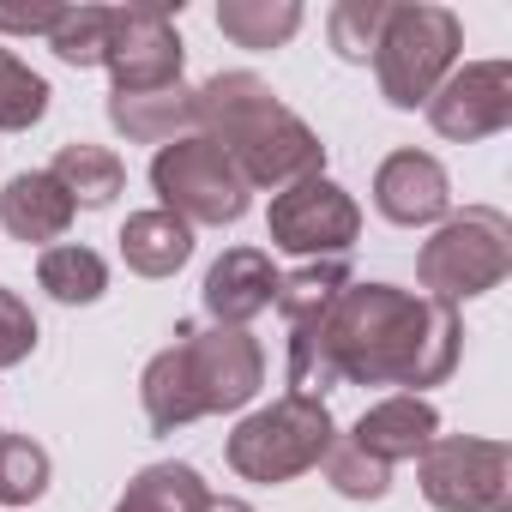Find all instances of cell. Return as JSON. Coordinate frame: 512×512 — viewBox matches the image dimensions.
Returning a JSON list of instances; mask_svg holds the SVG:
<instances>
[{
	"label": "cell",
	"mask_w": 512,
	"mask_h": 512,
	"mask_svg": "<svg viewBox=\"0 0 512 512\" xmlns=\"http://www.w3.org/2000/svg\"><path fill=\"white\" fill-rule=\"evenodd\" d=\"M61 25V13H7V7H0V31H7V37H49Z\"/></svg>",
	"instance_id": "cell-29"
},
{
	"label": "cell",
	"mask_w": 512,
	"mask_h": 512,
	"mask_svg": "<svg viewBox=\"0 0 512 512\" xmlns=\"http://www.w3.org/2000/svg\"><path fill=\"white\" fill-rule=\"evenodd\" d=\"M266 235H272V247L302 253V260H344L362 235V211L332 175H308L272 199Z\"/></svg>",
	"instance_id": "cell-9"
},
{
	"label": "cell",
	"mask_w": 512,
	"mask_h": 512,
	"mask_svg": "<svg viewBox=\"0 0 512 512\" xmlns=\"http://www.w3.org/2000/svg\"><path fill=\"white\" fill-rule=\"evenodd\" d=\"M332 440H338V428H332L326 398L284 392L278 404L253 410V416L229 434V470H235L241 482H266V488H278V482L308 476V470L326 458Z\"/></svg>",
	"instance_id": "cell-5"
},
{
	"label": "cell",
	"mask_w": 512,
	"mask_h": 512,
	"mask_svg": "<svg viewBox=\"0 0 512 512\" xmlns=\"http://www.w3.org/2000/svg\"><path fill=\"white\" fill-rule=\"evenodd\" d=\"M121 260L139 278H175L193 260V229L175 211H163V205L157 211H133L121 223Z\"/></svg>",
	"instance_id": "cell-18"
},
{
	"label": "cell",
	"mask_w": 512,
	"mask_h": 512,
	"mask_svg": "<svg viewBox=\"0 0 512 512\" xmlns=\"http://www.w3.org/2000/svg\"><path fill=\"white\" fill-rule=\"evenodd\" d=\"M434 434H440V410L428 398H416V392H398V398H380L374 410H362V422H356L350 440L392 470L404 458H422V446Z\"/></svg>",
	"instance_id": "cell-15"
},
{
	"label": "cell",
	"mask_w": 512,
	"mask_h": 512,
	"mask_svg": "<svg viewBox=\"0 0 512 512\" xmlns=\"http://www.w3.org/2000/svg\"><path fill=\"white\" fill-rule=\"evenodd\" d=\"M31 350H37V314L25 308L19 290L0 284V368L31 362Z\"/></svg>",
	"instance_id": "cell-28"
},
{
	"label": "cell",
	"mask_w": 512,
	"mask_h": 512,
	"mask_svg": "<svg viewBox=\"0 0 512 512\" xmlns=\"http://www.w3.org/2000/svg\"><path fill=\"white\" fill-rule=\"evenodd\" d=\"M49 175L61 181V193L73 199V211H79V205H85V211H103V205H115V193L127 187V163H121L109 145H85V139L61 145L55 163H49Z\"/></svg>",
	"instance_id": "cell-19"
},
{
	"label": "cell",
	"mask_w": 512,
	"mask_h": 512,
	"mask_svg": "<svg viewBox=\"0 0 512 512\" xmlns=\"http://www.w3.org/2000/svg\"><path fill=\"white\" fill-rule=\"evenodd\" d=\"M205 512H253V506H247V500H229V494H223V500L211 494V506H205Z\"/></svg>",
	"instance_id": "cell-30"
},
{
	"label": "cell",
	"mask_w": 512,
	"mask_h": 512,
	"mask_svg": "<svg viewBox=\"0 0 512 512\" xmlns=\"http://www.w3.org/2000/svg\"><path fill=\"white\" fill-rule=\"evenodd\" d=\"M386 19H392V0H338L326 13V37H332L338 61H350V67L374 61V49L386 37Z\"/></svg>",
	"instance_id": "cell-23"
},
{
	"label": "cell",
	"mask_w": 512,
	"mask_h": 512,
	"mask_svg": "<svg viewBox=\"0 0 512 512\" xmlns=\"http://www.w3.org/2000/svg\"><path fill=\"white\" fill-rule=\"evenodd\" d=\"M151 187L163 199V211H175L187 229L193 223H241L247 205H253V187L241 181V169L223 157V145H211L205 133L193 139H175L151 157Z\"/></svg>",
	"instance_id": "cell-7"
},
{
	"label": "cell",
	"mask_w": 512,
	"mask_h": 512,
	"mask_svg": "<svg viewBox=\"0 0 512 512\" xmlns=\"http://www.w3.org/2000/svg\"><path fill=\"white\" fill-rule=\"evenodd\" d=\"M109 127L127 145H175L199 133V109L187 85H157V91H109Z\"/></svg>",
	"instance_id": "cell-14"
},
{
	"label": "cell",
	"mask_w": 512,
	"mask_h": 512,
	"mask_svg": "<svg viewBox=\"0 0 512 512\" xmlns=\"http://www.w3.org/2000/svg\"><path fill=\"white\" fill-rule=\"evenodd\" d=\"M422 494L440 512H506L512 506V452L482 434H434L416 458Z\"/></svg>",
	"instance_id": "cell-8"
},
{
	"label": "cell",
	"mask_w": 512,
	"mask_h": 512,
	"mask_svg": "<svg viewBox=\"0 0 512 512\" xmlns=\"http://www.w3.org/2000/svg\"><path fill=\"white\" fill-rule=\"evenodd\" d=\"M350 284H356V278H350V266H344V260H308L302 272L278 278V314H284V326H290V362L320 338V326H326L332 302H338Z\"/></svg>",
	"instance_id": "cell-16"
},
{
	"label": "cell",
	"mask_w": 512,
	"mask_h": 512,
	"mask_svg": "<svg viewBox=\"0 0 512 512\" xmlns=\"http://www.w3.org/2000/svg\"><path fill=\"white\" fill-rule=\"evenodd\" d=\"M217 31L235 49H284L302 31V0H223Z\"/></svg>",
	"instance_id": "cell-22"
},
{
	"label": "cell",
	"mask_w": 512,
	"mask_h": 512,
	"mask_svg": "<svg viewBox=\"0 0 512 512\" xmlns=\"http://www.w3.org/2000/svg\"><path fill=\"white\" fill-rule=\"evenodd\" d=\"M374 205L386 223L398 229H422V223H440L452 211V175L440 169V157L428 151H392L380 169H374Z\"/></svg>",
	"instance_id": "cell-12"
},
{
	"label": "cell",
	"mask_w": 512,
	"mask_h": 512,
	"mask_svg": "<svg viewBox=\"0 0 512 512\" xmlns=\"http://www.w3.org/2000/svg\"><path fill=\"white\" fill-rule=\"evenodd\" d=\"M49 79L31 73L13 49H0V133H25L49 115Z\"/></svg>",
	"instance_id": "cell-24"
},
{
	"label": "cell",
	"mask_w": 512,
	"mask_h": 512,
	"mask_svg": "<svg viewBox=\"0 0 512 512\" xmlns=\"http://www.w3.org/2000/svg\"><path fill=\"white\" fill-rule=\"evenodd\" d=\"M199 109V133L211 145H223V157L241 169L247 187H296L308 175L326 169V145L320 133L278 103V91L260 73H217L193 91Z\"/></svg>",
	"instance_id": "cell-2"
},
{
	"label": "cell",
	"mask_w": 512,
	"mask_h": 512,
	"mask_svg": "<svg viewBox=\"0 0 512 512\" xmlns=\"http://www.w3.org/2000/svg\"><path fill=\"white\" fill-rule=\"evenodd\" d=\"M266 386V350L241 326H181L169 350L145 362L139 398L145 422L157 434H175L199 416H223L253 404V392Z\"/></svg>",
	"instance_id": "cell-3"
},
{
	"label": "cell",
	"mask_w": 512,
	"mask_h": 512,
	"mask_svg": "<svg viewBox=\"0 0 512 512\" xmlns=\"http://www.w3.org/2000/svg\"><path fill=\"white\" fill-rule=\"evenodd\" d=\"M320 464H326V482H332L344 500H386V488H392V470H386L380 458H368L356 440H332Z\"/></svg>",
	"instance_id": "cell-27"
},
{
	"label": "cell",
	"mask_w": 512,
	"mask_h": 512,
	"mask_svg": "<svg viewBox=\"0 0 512 512\" xmlns=\"http://www.w3.org/2000/svg\"><path fill=\"white\" fill-rule=\"evenodd\" d=\"M109 25H115V7H67L61 25L49 31V49H55L67 67H103Z\"/></svg>",
	"instance_id": "cell-26"
},
{
	"label": "cell",
	"mask_w": 512,
	"mask_h": 512,
	"mask_svg": "<svg viewBox=\"0 0 512 512\" xmlns=\"http://www.w3.org/2000/svg\"><path fill=\"white\" fill-rule=\"evenodd\" d=\"M434 133L452 145H476L512 127V61H470L452 67L446 85L422 103Z\"/></svg>",
	"instance_id": "cell-10"
},
{
	"label": "cell",
	"mask_w": 512,
	"mask_h": 512,
	"mask_svg": "<svg viewBox=\"0 0 512 512\" xmlns=\"http://www.w3.org/2000/svg\"><path fill=\"white\" fill-rule=\"evenodd\" d=\"M506 272H512V223L494 205H464L458 217H440V229L416 253L422 296H434L446 308L500 290Z\"/></svg>",
	"instance_id": "cell-4"
},
{
	"label": "cell",
	"mask_w": 512,
	"mask_h": 512,
	"mask_svg": "<svg viewBox=\"0 0 512 512\" xmlns=\"http://www.w3.org/2000/svg\"><path fill=\"white\" fill-rule=\"evenodd\" d=\"M205 506H211L205 476L193 464H175V458L169 464H145L115 500V512H205Z\"/></svg>",
	"instance_id": "cell-20"
},
{
	"label": "cell",
	"mask_w": 512,
	"mask_h": 512,
	"mask_svg": "<svg viewBox=\"0 0 512 512\" xmlns=\"http://www.w3.org/2000/svg\"><path fill=\"white\" fill-rule=\"evenodd\" d=\"M278 266H272V253L266 247H229L223 260L205 272V314H211V326H241L247 332V320H260L272 302H278Z\"/></svg>",
	"instance_id": "cell-13"
},
{
	"label": "cell",
	"mask_w": 512,
	"mask_h": 512,
	"mask_svg": "<svg viewBox=\"0 0 512 512\" xmlns=\"http://www.w3.org/2000/svg\"><path fill=\"white\" fill-rule=\"evenodd\" d=\"M103 67L115 73V91L181 85V37H175L169 13H157V7H115Z\"/></svg>",
	"instance_id": "cell-11"
},
{
	"label": "cell",
	"mask_w": 512,
	"mask_h": 512,
	"mask_svg": "<svg viewBox=\"0 0 512 512\" xmlns=\"http://www.w3.org/2000/svg\"><path fill=\"white\" fill-rule=\"evenodd\" d=\"M49 452L31 434H0V506H31L49 494Z\"/></svg>",
	"instance_id": "cell-25"
},
{
	"label": "cell",
	"mask_w": 512,
	"mask_h": 512,
	"mask_svg": "<svg viewBox=\"0 0 512 512\" xmlns=\"http://www.w3.org/2000/svg\"><path fill=\"white\" fill-rule=\"evenodd\" d=\"M458 49H464L458 13L428 7V0H416V7H392L386 37H380V49H374L380 97H386L392 109H422V103L446 85V73L458 67Z\"/></svg>",
	"instance_id": "cell-6"
},
{
	"label": "cell",
	"mask_w": 512,
	"mask_h": 512,
	"mask_svg": "<svg viewBox=\"0 0 512 512\" xmlns=\"http://www.w3.org/2000/svg\"><path fill=\"white\" fill-rule=\"evenodd\" d=\"M73 223V199L61 193V181L49 169H25L7 181V193H0V229H7L13 241H61Z\"/></svg>",
	"instance_id": "cell-17"
},
{
	"label": "cell",
	"mask_w": 512,
	"mask_h": 512,
	"mask_svg": "<svg viewBox=\"0 0 512 512\" xmlns=\"http://www.w3.org/2000/svg\"><path fill=\"white\" fill-rule=\"evenodd\" d=\"M37 284H43L61 308H91V302H103V290H109V266H103L97 247L55 241V247H43V260H37Z\"/></svg>",
	"instance_id": "cell-21"
},
{
	"label": "cell",
	"mask_w": 512,
	"mask_h": 512,
	"mask_svg": "<svg viewBox=\"0 0 512 512\" xmlns=\"http://www.w3.org/2000/svg\"><path fill=\"white\" fill-rule=\"evenodd\" d=\"M458 350L464 326L446 302L398 284H350L320 338L290 362V386L302 398H320L326 386H404L422 398V386L452 380Z\"/></svg>",
	"instance_id": "cell-1"
}]
</instances>
